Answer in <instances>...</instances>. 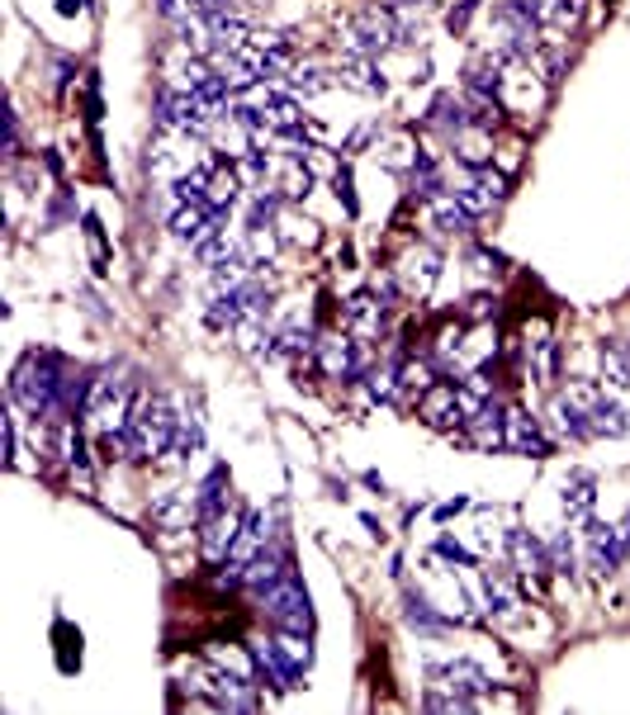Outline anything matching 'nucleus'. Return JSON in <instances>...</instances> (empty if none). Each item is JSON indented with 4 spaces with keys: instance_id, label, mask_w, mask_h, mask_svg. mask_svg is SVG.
<instances>
[{
    "instance_id": "2f4dec72",
    "label": "nucleus",
    "mask_w": 630,
    "mask_h": 715,
    "mask_svg": "<svg viewBox=\"0 0 630 715\" xmlns=\"http://www.w3.org/2000/svg\"><path fill=\"white\" fill-rule=\"evenodd\" d=\"M15 152H19V114L10 109L5 114V157H15Z\"/></svg>"
},
{
    "instance_id": "393cba45",
    "label": "nucleus",
    "mask_w": 630,
    "mask_h": 715,
    "mask_svg": "<svg viewBox=\"0 0 630 715\" xmlns=\"http://www.w3.org/2000/svg\"><path fill=\"white\" fill-rule=\"evenodd\" d=\"M484 607L493 611V616H517V592H512V583H507L503 573H484Z\"/></svg>"
},
{
    "instance_id": "c9c22d12",
    "label": "nucleus",
    "mask_w": 630,
    "mask_h": 715,
    "mask_svg": "<svg viewBox=\"0 0 630 715\" xmlns=\"http://www.w3.org/2000/svg\"><path fill=\"white\" fill-rule=\"evenodd\" d=\"M417 5H427V0H394V10H417Z\"/></svg>"
},
{
    "instance_id": "6ab92c4d",
    "label": "nucleus",
    "mask_w": 630,
    "mask_h": 715,
    "mask_svg": "<svg viewBox=\"0 0 630 715\" xmlns=\"http://www.w3.org/2000/svg\"><path fill=\"white\" fill-rule=\"evenodd\" d=\"M247 318H252V308L242 299V289H218L214 304H209V327L214 332H237Z\"/></svg>"
},
{
    "instance_id": "a878e982",
    "label": "nucleus",
    "mask_w": 630,
    "mask_h": 715,
    "mask_svg": "<svg viewBox=\"0 0 630 715\" xmlns=\"http://www.w3.org/2000/svg\"><path fill=\"white\" fill-rule=\"evenodd\" d=\"M602 375L616 389H630V346L626 341H602Z\"/></svg>"
},
{
    "instance_id": "e433bc0d",
    "label": "nucleus",
    "mask_w": 630,
    "mask_h": 715,
    "mask_svg": "<svg viewBox=\"0 0 630 715\" xmlns=\"http://www.w3.org/2000/svg\"><path fill=\"white\" fill-rule=\"evenodd\" d=\"M621 536H626V545H630V517H626V521H621Z\"/></svg>"
},
{
    "instance_id": "dca6fc26",
    "label": "nucleus",
    "mask_w": 630,
    "mask_h": 715,
    "mask_svg": "<svg viewBox=\"0 0 630 715\" xmlns=\"http://www.w3.org/2000/svg\"><path fill=\"white\" fill-rule=\"evenodd\" d=\"M559 507L569 521H593V507H597V479L588 469H574L564 488H559Z\"/></svg>"
},
{
    "instance_id": "bb28decb",
    "label": "nucleus",
    "mask_w": 630,
    "mask_h": 715,
    "mask_svg": "<svg viewBox=\"0 0 630 715\" xmlns=\"http://www.w3.org/2000/svg\"><path fill=\"white\" fill-rule=\"evenodd\" d=\"M408 626L422 630V635H441V630H446V621L432 611V602H427V597L408 592Z\"/></svg>"
},
{
    "instance_id": "c756f323",
    "label": "nucleus",
    "mask_w": 630,
    "mask_h": 715,
    "mask_svg": "<svg viewBox=\"0 0 630 715\" xmlns=\"http://www.w3.org/2000/svg\"><path fill=\"white\" fill-rule=\"evenodd\" d=\"M436 555H441V559H450V564H474V555H469V550L460 545V540H450V536H441V540H436Z\"/></svg>"
},
{
    "instance_id": "1a4fd4ad",
    "label": "nucleus",
    "mask_w": 630,
    "mask_h": 715,
    "mask_svg": "<svg viewBox=\"0 0 630 715\" xmlns=\"http://www.w3.org/2000/svg\"><path fill=\"white\" fill-rule=\"evenodd\" d=\"M588 569L597 573V578H607V573L621 569V559L630 555L626 536H621V526H602V521H593L588 526Z\"/></svg>"
},
{
    "instance_id": "72a5a7b5",
    "label": "nucleus",
    "mask_w": 630,
    "mask_h": 715,
    "mask_svg": "<svg viewBox=\"0 0 630 715\" xmlns=\"http://www.w3.org/2000/svg\"><path fill=\"white\" fill-rule=\"evenodd\" d=\"M465 507H469V498H455V502H446V507H436V517H441V521H450V517H460Z\"/></svg>"
},
{
    "instance_id": "4468645a",
    "label": "nucleus",
    "mask_w": 630,
    "mask_h": 715,
    "mask_svg": "<svg viewBox=\"0 0 630 715\" xmlns=\"http://www.w3.org/2000/svg\"><path fill=\"white\" fill-rule=\"evenodd\" d=\"M242 517H247V512H242ZM242 517H237V512H218V517L199 521V550H204V559L233 555V540H237V531H242Z\"/></svg>"
},
{
    "instance_id": "b1692460",
    "label": "nucleus",
    "mask_w": 630,
    "mask_h": 715,
    "mask_svg": "<svg viewBox=\"0 0 630 715\" xmlns=\"http://www.w3.org/2000/svg\"><path fill=\"white\" fill-rule=\"evenodd\" d=\"M285 90L294 95V100H313V95H323L327 90V72L323 67H313V62H304V67L294 62V72L285 76Z\"/></svg>"
},
{
    "instance_id": "0eeeda50",
    "label": "nucleus",
    "mask_w": 630,
    "mask_h": 715,
    "mask_svg": "<svg viewBox=\"0 0 630 715\" xmlns=\"http://www.w3.org/2000/svg\"><path fill=\"white\" fill-rule=\"evenodd\" d=\"M318 365H323L327 379H360L370 375V356L360 351V341L346 332V337H323L318 341Z\"/></svg>"
},
{
    "instance_id": "423d86ee",
    "label": "nucleus",
    "mask_w": 630,
    "mask_h": 715,
    "mask_svg": "<svg viewBox=\"0 0 630 715\" xmlns=\"http://www.w3.org/2000/svg\"><path fill=\"white\" fill-rule=\"evenodd\" d=\"M427 678H432L436 692H446L460 711L479 706L484 692H488V678L474 668V663H432V668H427Z\"/></svg>"
},
{
    "instance_id": "39448f33",
    "label": "nucleus",
    "mask_w": 630,
    "mask_h": 715,
    "mask_svg": "<svg viewBox=\"0 0 630 715\" xmlns=\"http://www.w3.org/2000/svg\"><path fill=\"white\" fill-rule=\"evenodd\" d=\"M346 48L379 62L389 48H398L394 15H389V10H360V15H351L346 19Z\"/></svg>"
},
{
    "instance_id": "aec40b11",
    "label": "nucleus",
    "mask_w": 630,
    "mask_h": 715,
    "mask_svg": "<svg viewBox=\"0 0 630 715\" xmlns=\"http://www.w3.org/2000/svg\"><path fill=\"white\" fill-rule=\"evenodd\" d=\"M588 417H593V431L597 436H626L630 431V417H626V408L616 403L612 394H597L593 389V398H588Z\"/></svg>"
},
{
    "instance_id": "a211bd4d",
    "label": "nucleus",
    "mask_w": 630,
    "mask_h": 715,
    "mask_svg": "<svg viewBox=\"0 0 630 715\" xmlns=\"http://www.w3.org/2000/svg\"><path fill=\"white\" fill-rule=\"evenodd\" d=\"M342 327L351 337H379V332H384V304H379L375 294H356V299L342 308Z\"/></svg>"
},
{
    "instance_id": "5701e85b",
    "label": "nucleus",
    "mask_w": 630,
    "mask_h": 715,
    "mask_svg": "<svg viewBox=\"0 0 630 715\" xmlns=\"http://www.w3.org/2000/svg\"><path fill=\"white\" fill-rule=\"evenodd\" d=\"M436 266H441V261H436V251H413V256H408V261H403V289H408V294H427V289L436 285Z\"/></svg>"
},
{
    "instance_id": "f8f14e48",
    "label": "nucleus",
    "mask_w": 630,
    "mask_h": 715,
    "mask_svg": "<svg viewBox=\"0 0 630 715\" xmlns=\"http://www.w3.org/2000/svg\"><path fill=\"white\" fill-rule=\"evenodd\" d=\"M465 436L474 441L479 450H507V408L503 403H493L488 398L484 408L469 417V427H465Z\"/></svg>"
},
{
    "instance_id": "20e7f679",
    "label": "nucleus",
    "mask_w": 630,
    "mask_h": 715,
    "mask_svg": "<svg viewBox=\"0 0 630 715\" xmlns=\"http://www.w3.org/2000/svg\"><path fill=\"white\" fill-rule=\"evenodd\" d=\"M261 607L270 611V621H275V630H289V635H308L313 630V611H308V592L304 583L294 578V569L280 578V588L270 592Z\"/></svg>"
},
{
    "instance_id": "9d476101",
    "label": "nucleus",
    "mask_w": 630,
    "mask_h": 715,
    "mask_svg": "<svg viewBox=\"0 0 630 715\" xmlns=\"http://www.w3.org/2000/svg\"><path fill=\"white\" fill-rule=\"evenodd\" d=\"M427 128H432V133H441V138H450V143H460L469 128H474V119H469V105H465V90H460V95H455V90L436 95V105L427 109Z\"/></svg>"
},
{
    "instance_id": "ddd939ff",
    "label": "nucleus",
    "mask_w": 630,
    "mask_h": 715,
    "mask_svg": "<svg viewBox=\"0 0 630 715\" xmlns=\"http://www.w3.org/2000/svg\"><path fill=\"white\" fill-rule=\"evenodd\" d=\"M507 450H517V455H536V460L550 455L545 431H540V422L526 408H507Z\"/></svg>"
},
{
    "instance_id": "f03ea898",
    "label": "nucleus",
    "mask_w": 630,
    "mask_h": 715,
    "mask_svg": "<svg viewBox=\"0 0 630 715\" xmlns=\"http://www.w3.org/2000/svg\"><path fill=\"white\" fill-rule=\"evenodd\" d=\"M242 190H247L242 166L228 161V157H204V161H195L190 171H180L176 176V199H185V204H204V209H214V214H223V218L242 204Z\"/></svg>"
},
{
    "instance_id": "f704fd0d",
    "label": "nucleus",
    "mask_w": 630,
    "mask_h": 715,
    "mask_svg": "<svg viewBox=\"0 0 630 715\" xmlns=\"http://www.w3.org/2000/svg\"><path fill=\"white\" fill-rule=\"evenodd\" d=\"M488 308H493V299H488V294L469 299V318H488Z\"/></svg>"
},
{
    "instance_id": "cd10ccee",
    "label": "nucleus",
    "mask_w": 630,
    "mask_h": 715,
    "mask_svg": "<svg viewBox=\"0 0 630 715\" xmlns=\"http://www.w3.org/2000/svg\"><path fill=\"white\" fill-rule=\"evenodd\" d=\"M550 564H555V573H574V540H569V531H559L555 540H550Z\"/></svg>"
},
{
    "instance_id": "f3484780",
    "label": "nucleus",
    "mask_w": 630,
    "mask_h": 715,
    "mask_svg": "<svg viewBox=\"0 0 630 715\" xmlns=\"http://www.w3.org/2000/svg\"><path fill=\"white\" fill-rule=\"evenodd\" d=\"M337 76H342L351 90H360V95H384V72H379L375 57L342 48V57H337Z\"/></svg>"
},
{
    "instance_id": "4be33fe9",
    "label": "nucleus",
    "mask_w": 630,
    "mask_h": 715,
    "mask_svg": "<svg viewBox=\"0 0 630 715\" xmlns=\"http://www.w3.org/2000/svg\"><path fill=\"white\" fill-rule=\"evenodd\" d=\"M195 507H199L195 521H209V517H218V512H228V469H214L209 479L199 483Z\"/></svg>"
},
{
    "instance_id": "f257e3e1",
    "label": "nucleus",
    "mask_w": 630,
    "mask_h": 715,
    "mask_svg": "<svg viewBox=\"0 0 630 715\" xmlns=\"http://www.w3.org/2000/svg\"><path fill=\"white\" fill-rule=\"evenodd\" d=\"M67 384H72V370L57 351H29L10 379V403L24 408L34 422L67 417Z\"/></svg>"
},
{
    "instance_id": "2eb2a0df",
    "label": "nucleus",
    "mask_w": 630,
    "mask_h": 715,
    "mask_svg": "<svg viewBox=\"0 0 630 715\" xmlns=\"http://www.w3.org/2000/svg\"><path fill=\"white\" fill-rule=\"evenodd\" d=\"M507 550H512V559H517V569H522L526 583H540L545 573H555L550 545H540V540L526 536V531H507Z\"/></svg>"
},
{
    "instance_id": "9b49d317",
    "label": "nucleus",
    "mask_w": 630,
    "mask_h": 715,
    "mask_svg": "<svg viewBox=\"0 0 630 715\" xmlns=\"http://www.w3.org/2000/svg\"><path fill=\"white\" fill-rule=\"evenodd\" d=\"M289 573V559L275 555V550H261V555L247 559V573H242V588L252 592L256 602H266L270 592L280 588V578Z\"/></svg>"
},
{
    "instance_id": "473e14b6",
    "label": "nucleus",
    "mask_w": 630,
    "mask_h": 715,
    "mask_svg": "<svg viewBox=\"0 0 630 715\" xmlns=\"http://www.w3.org/2000/svg\"><path fill=\"white\" fill-rule=\"evenodd\" d=\"M474 5H479V0H460V10H450V19H446V24L455 29V34H460V29L469 24V15H474Z\"/></svg>"
},
{
    "instance_id": "6e6552de",
    "label": "nucleus",
    "mask_w": 630,
    "mask_h": 715,
    "mask_svg": "<svg viewBox=\"0 0 630 715\" xmlns=\"http://www.w3.org/2000/svg\"><path fill=\"white\" fill-rule=\"evenodd\" d=\"M417 412H422L436 431L469 427V412H465V403H460V384H450V379H436L432 389L417 398Z\"/></svg>"
},
{
    "instance_id": "7c9ffc66",
    "label": "nucleus",
    "mask_w": 630,
    "mask_h": 715,
    "mask_svg": "<svg viewBox=\"0 0 630 715\" xmlns=\"http://www.w3.org/2000/svg\"><path fill=\"white\" fill-rule=\"evenodd\" d=\"M332 180H337V199L346 204V214H356V195H351V171L342 166V171H337Z\"/></svg>"
},
{
    "instance_id": "412c9836",
    "label": "nucleus",
    "mask_w": 630,
    "mask_h": 715,
    "mask_svg": "<svg viewBox=\"0 0 630 715\" xmlns=\"http://www.w3.org/2000/svg\"><path fill=\"white\" fill-rule=\"evenodd\" d=\"M432 223H436V233H446V237H460V233H469L474 228V214H469L460 199L450 195H436L432 199Z\"/></svg>"
},
{
    "instance_id": "c85d7f7f",
    "label": "nucleus",
    "mask_w": 630,
    "mask_h": 715,
    "mask_svg": "<svg viewBox=\"0 0 630 715\" xmlns=\"http://www.w3.org/2000/svg\"><path fill=\"white\" fill-rule=\"evenodd\" d=\"M578 15H583V0H550V24H578Z\"/></svg>"
},
{
    "instance_id": "7ed1b4c3",
    "label": "nucleus",
    "mask_w": 630,
    "mask_h": 715,
    "mask_svg": "<svg viewBox=\"0 0 630 715\" xmlns=\"http://www.w3.org/2000/svg\"><path fill=\"white\" fill-rule=\"evenodd\" d=\"M128 436H133V465H152L176 450L180 412L162 394H138L128 408Z\"/></svg>"
}]
</instances>
